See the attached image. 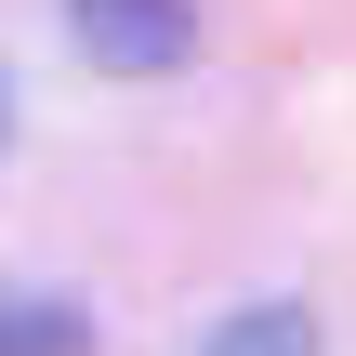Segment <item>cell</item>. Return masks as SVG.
Returning a JSON list of instances; mask_svg holds the SVG:
<instances>
[{"label": "cell", "mask_w": 356, "mask_h": 356, "mask_svg": "<svg viewBox=\"0 0 356 356\" xmlns=\"http://www.w3.org/2000/svg\"><path fill=\"white\" fill-rule=\"evenodd\" d=\"M66 40H79L106 79H159V66H185L198 13H185V0H66Z\"/></svg>", "instance_id": "6da1fadb"}, {"label": "cell", "mask_w": 356, "mask_h": 356, "mask_svg": "<svg viewBox=\"0 0 356 356\" xmlns=\"http://www.w3.org/2000/svg\"><path fill=\"white\" fill-rule=\"evenodd\" d=\"M0 356H92V330H79L66 291H13L0 277Z\"/></svg>", "instance_id": "7a4b0ae2"}, {"label": "cell", "mask_w": 356, "mask_h": 356, "mask_svg": "<svg viewBox=\"0 0 356 356\" xmlns=\"http://www.w3.org/2000/svg\"><path fill=\"white\" fill-rule=\"evenodd\" d=\"M198 356H317V317H304V304H238Z\"/></svg>", "instance_id": "3957f363"}, {"label": "cell", "mask_w": 356, "mask_h": 356, "mask_svg": "<svg viewBox=\"0 0 356 356\" xmlns=\"http://www.w3.org/2000/svg\"><path fill=\"white\" fill-rule=\"evenodd\" d=\"M0 119H13V106H0Z\"/></svg>", "instance_id": "277c9868"}]
</instances>
